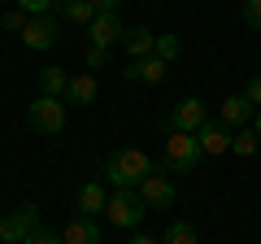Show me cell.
I'll return each instance as SVG.
<instances>
[{
    "mask_svg": "<svg viewBox=\"0 0 261 244\" xmlns=\"http://www.w3.org/2000/svg\"><path fill=\"white\" fill-rule=\"evenodd\" d=\"M209 122V105L200 101V96H187V101H178L174 109H170V131H200Z\"/></svg>",
    "mask_w": 261,
    "mask_h": 244,
    "instance_id": "6",
    "label": "cell"
},
{
    "mask_svg": "<svg viewBox=\"0 0 261 244\" xmlns=\"http://www.w3.org/2000/svg\"><path fill=\"white\" fill-rule=\"evenodd\" d=\"M39 227H44V218H39V205H31V201H27V205H18L13 214L0 218V240H5V244H22L31 231H39Z\"/></svg>",
    "mask_w": 261,
    "mask_h": 244,
    "instance_id": "5",
    "label": "cell"
},
{
    "mask_svg": "<svg viewBox=\"0 0 261 244\" xmlns=\"http://www.w3.org/2000/svg\"><path fill=\"white\" fill-rule=\"evenodd\" d=\"M96 96H100V83H96V75H74L70 79V87H65V105H96Z\"/></svg>",
    "mask_w": 261,
    "mask_h": 244,
    "instance_id": "15",
    "label": "cell"
},
{
    "mask_svg": "<svg viewBox=\"0 0 261 244\" xmlns=\"http://www.w3.org/2000/svg\"><path fill=\"white\" fill-rule=\"evenodd\" d=\"M152 170L157 166H152V157L144 149H118L109 161H105V179H109L113 188H140Z\"/></svg>",
    "mask_w": 261,
    "mask_h": 244,
    "instance_id": "1",
    "label": "cell"
},
{
    "mask_svg": "<svg viewBox=\"0 0 261 244\" xmlns=\"http://www.w3.org/2000/svg\"><path fill=\"white\" fill-rule=\"evenodd\" d=\"M161 244H200V240H196V227L192 223H170L166 235H161Z\"/></svg>",
    "mask_w": 261,
    "mask_h": 244,
    "instance_id": "20",
    "label": "cell"
},
{
    "mask_svg": "<svg viewBox=\"0 0 261 244\" xmlns=\"http://www.w3.org/2000/svg\"><path fill=\"white\" fill-rule=\"evenodd\" d=\"M252 131H257V135H261V109H257V118H252Z\"/></svg>",
    "mask_w": 261,
    "mask_h": 244,
    "instance_id": "30",
    "label": "cell"
},
{
    "mask_svg": "<svg viewBox=\"0 0 261 244\" xmlns=\"http://www.w3.org/2000/svg\"><path fill=\"white\" fill-rule=\"evenodd\" d=\"M140 197L148 201V209H170L174 197H178V188H174V179H170V175H157V170H152V175L140 183Z\"/></svg>",
    "mask_w": 261,
    "mask_h": 244,
    "instance_id": "7",
    "label": "cell"
},
{
    "mask_svg": "<svg viewBox=\"0 0 261 244\" xmlns=\"http://www.w3.org/2000/svg\"><path fill=\"white\" fill-rule=\"evenodd\" d=\"M126 244H161V240H152V235H130Z\"/></svg>",
    "mask_w": 261,
    "mask_h": 244,
    "instance_id": "29",
    "label": "cell"
},
{
    "mask_svg": "<svg viewBox=\"0 0 261 244\" xmlns=\"http://www.w3.org/2000/svg\"><path fill=\"white\" fill-rule=\"evenodd\" d=\"M122 48H126L130 61H140V57H152V48H157V35H152L148 27H126V35H122Z\"/></svg>",
    "mask_w": 261,
    "mask_h": 244,
    "instance_id": "14",
    "label": "cell"
},
{
    "mask_svg": "<svg viewBox=\"0 0 261 244\" xmlns=\"http://www.w3.org/2000/svg\"><path fill=\"white\" fill-rule=\"evenodd\" d=\"M118 5H122V0H96V9H100V13H118Z\"/></svg>",
    "mask_w": 261,
    "mask_h": 244,
    "instance_id": "28",
    "label": "cell"
},
{
    "mask_svg": "<svg viewBox=\"0 0 261 244\" xmlns=\"http://www.w3.org/2000/svg\"><path fill=\"white\" fill-rule=\"evenodd\" d=\"M27 122H31V131H39V135L65 131V101L61 96H35L27 105Z\"/></svg>",
    "mask_w": 261,
    "mask_h": 244,
    "instance_id": "4",
    "label": "cell"
},
{
    "mask_svg": "<svg viewBox=\"0 0 261 244\" xmlns=\"http://www.w3.org/2000/svg\"><path fill=\"white\" fill-rule=\"evenodd\" d=\"M18 9H27L31 18H48L53 9H61V0H18Z\"/></svg>",
    "mask_w": 261,
    "mask_h": 244,
    "instance_id": "23",
    "label": "cell"
},
{
    "mask_svg": "<svg viewBox=\"0 0 261 244\" xmlns=\"http://www.w3.org/2000/svg\"><path fill=\"white\" fill-rule=\"evenodd\" d=\"M87 35H92V44L96 48H113V44H122V35H126V27H122V18L118 13H100V18L87 27Z\"/></svg>",
    "mask_w": 261,
    "mask_h": 244,
    "instance_id": "10",
    "label": "cell"
},
{
    "mask_svg": "<svg viewBox=\"0 0 261 244\" xmlns=\"http://www.w3.org/2000/svg\"><path fill=\"white\" fill-rule=\"evenodd\" d=\"M166 70H170V61H161V57H140V61H130L122 75H126L130 83H152L157 87L161 79H166Z\"/></svg>",
    "mask_w": 261,
    "mask_h": 244,
    "instance_id": "11",
    "label": "cell"
},
{
    "mask_svg": "<svg viewBox=\"0 0 261 244\" xmlns=\"http://www.w3.org/2000/svg\"><path fill=\"white\" fill-rule=\"evenodd\" d=\"M105 61H109V48H96V44H87V70H100Z\"/></svg>",
    "mask_w": 261,
    "mask_h": 244,
    "instance_id": "26",
    "label": "cell"
},
{
    "mask_svg": "<svg viewBox=\"0 0 261 244\" xmlns=\"http://www.w3.org/2000/svg\"><path fill=\"white\" fill-rule=\"evenodd\" d=\"M57 39H61V31H57V18L48 13V18H31L27 31H22V44L31 48V53H44V48H53Z\"/></svg>",
    "mask_w": 261,
    "mask_h": 244,
    "instance_id": "8",
    "label": "cell"
},
{
    "mask_svg": "<svg viewBox=\"0 0 261 244\" xmlns=\"http://www.w3.org/2000/svg\"><path fill=\"white\" fill-rule=\"evenodd\" d=\"M27 22H31V13H27V9H18V5L0 13V27H5V31H18V35L27 31Z\"/></svg>",
    "mask_w": 261,
    "mask_h": 244,
    "instance_id": "22",
    "label": "cell"
},
{
    "mask_svg": "<svg viewBox=\"0 0 261 244\" xmlns=\"http://www.w3.org/2000/svg\"><path fill=\"white\" fill-rule=\"evenodd\" d=\"M61 13H65L70 22H79V27H92V22L100 18L96 0H61Z\"/></svg>",
    "mask_w": 261,
    "mask_h": 244,
    "instance_id": "18",
    "label": "cell"
},
{
    "mask_svg": "<svg viewBox=\"0 0 261 244\" xmlns=\"http://www.w3.org/2000/svg\"><path fill=\"white\" fill-rule=\"evenodd\" d=\"M22 244H65V240H61L57 231H48V227H39V231H31Z\"/></svg>",
    "mask_w": 261,
    "mask_h": 244,
    "instance_id": "24",
    "label": "cell"
},
{
    "mask_svg": "<svg viewBox=\"0 0 261 244\" xmlns=\"http://www.w3.org/2000/svg\"><path fill=\"white\" fill-rule=\"evenodd\" d=\"M196 140H200V153H209V157H218V153H231V131H226L222 122L209 118L200 131H196Z\"/></svg>",
    "mask_w": 261,
    "mask_h": 244,
    "instance_id": "12",
    "label": "cell"
},
{
    "mask_svg": "<svg viewBox=\"0 0 261 244\" xmlns=\"http://www.w3.org/2000/svg\"><path fill=\"white\" fill-rule=\"evenodd\" d=\"M218 122H222L226 131H244V127H248L252 122V105H248V96H226L222 105H218Z\"/></svg>",
    "mask_w": 261,
    "mask_h": 244,
    "instance_id": "9",
    "label": "cell"
},
{
    "mask_svg": "<svg viewBox=\"0 0 261 244\" xmlns=\"http://www.w3.org/2000/svg\"><path fill=\"white\" fill-rule=\"evenodd\" d=\"M61 240H65V244H100L105 231H100V223H96V218H74V223L61 231Z\"/></svg>",
    "mask_w": 261,
    "mask_h": 244,
    "instance_id": "16",
    "label": "cell"
},
{
    "mask_svg": "<svg viewBox=\"0 0 261 244\" xmlns=\"http://www.w3.org/2000/svg\"><path fill=\"white\" fill-rule=\"evenodd\" d=\"M178 53H183V39H178V35H157V48H152V57H161V61H174Z\"/></svg>",
    "mask_w": 261,
    "mask_h": 244,
    "instance_id": "21",
    "label": "cell"
},
{
    "mask_svg": "<svg viewBox=\"0 0 261 244\" xmlns=\"http://www.w3.org/2000/svg\"><path fill=\"white\" fill-rule=\"evenodd\" d=\"M105 205H109V192H105L100 179H92V183H83V188H79V218L105 214Z\"/></svg>",
    "mask_w": 261,
    "mask_h": 244,
    "instance_id": "13",
    "label": "cell"
},
{
    "mask_svg": "<svg viewBox=\"0 0 261 244\" xmlns=\"http://www.w3.org/2000/svg\"><path fill=\"white\" fill-rule=\"evenodd\" d=\"M200 140H196L192 131H170L166 135V153H161V170L166 175H192L196 166H200Z\"/></svg>",
    "mask_w": 261,
    "mask_h": 244,
    "instance_id": "2",
    "label": "cell"
},
{
    "mask_svg": "<svg viewBox=\"0 0 261 244\" xmlns=\"http://www.w3.org/2000/svg\"><path fill=\"white\" fill-rule=\"evenodd\" d=\"M70 79H74V75H65V66H44V70H39V96H61V101H65Z\"/></svg>",
    "mask_w": 261,
    "mask_h": 244,
    "instance_id": "17",
    "label": "cell"
},
{
    "mask_svg": "<svg viewBox=\"0 0 261 244\" xmlns=\"http://www.w3.org/2000/svg\"><path fill=\"white\" fill-rule=\"evenodd\" d=\"M257 144H261V135L252 131V127H244V131L231 135V153H235V157H252V153H257Z\"/></svg>",
    "mask_w": 261,
    "mask_h": 244,
    "instance_id": "19",
    "label": "cell"
},
{
    "mask_svg": "<svg viewBox=\"0 0 261 244\" xmlns=\"http://www.w3.org/2000/svg\"><path fill=\"white\" fill-rule=\"evenodd\" d=\"M152 209H148V201L140 197V188H113V197H109V205H105V218H109L113 227H140L144 218H148Z\"/></svg>",
    "mask_w": 261,
    "mask_h": 244,
    "instance_id": "3",
    "label": "cell"
},
{
    "mask_svg": "<svg viewBox=\"0 0 261 244\" xmlns=\"http://www.w3.org/2000/svg\"><path fill=\"white\" fill-rule=\"evenodd\" d=\"M244 96H248V105H257V109H261V75H252V79H248Z\"/></svg>",
    "mask_w": 261,
    "mask_h": 244,
    "instance_id": "27",
    "label": "cell"
},
{
    "mask_svg": "<svg viewBox=\"0 0 261 244\" xmlns=\"http://www.w3.org/2000/svg\"><path fill=\"white\" fill-rule=\"evenodd\" d=\"M244 22L252 31H261V0H244Z\"/></svg>",
    "mask_w": 261,
    "mask_h": 244,
    "instance_id": "25",
    "label": "cell"
}]
</instances>
